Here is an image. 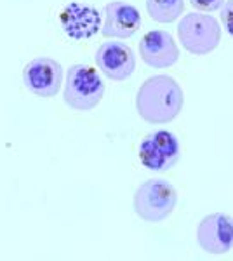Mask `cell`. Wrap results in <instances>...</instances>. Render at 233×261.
Instances as JSON below:
<instances>
[{
    "label": "cell",
    "instance_id": "8992f818",
    "mask_svg": "<svg viewBox=\"0 0 233 261\" xmlns=\"http://www.w3.org/2000/svg\"><path fill=\"white\" fill-rule=\"evenodd\" d=\"M197 242L207 254L221 256L233 249V216L207 214L197 228Z\"/></svg>",
    "mask_w": 233,
    "mask_h": 261
},
{
    "label": "cell",
    "instance_id": "9c48e42d",
    "mask_svg": "<svg viewBox=\"0 0 233 261\" xmlns=\"http://www.w3.org/2000/svg\"><path fill=\"white\" fill-rule=\"evenodd\" d=\"M59 23L70 39L86 40L99 32L101 14L94 6L84 2H70L59 14Z\"/></svg>",
    "mask_w": 233,
    "mask_h": 261
},
{
    "label": "cell",
    "instance_id": "3957f363",
    "mask_svg": "<svg viewBox=\"0 0 233 261\" xmlns=\"http://www.w3.org/2000/svg\"><path fill=\"white\" fill-rule=\"evenodd\" d=\"M177 190L165 179H148L138 187L133 199L134 213L148 223H160L174 213Z\"/></svg>",
    "mask_w": 233,
    "mask_h": 261
},
{
    "label": "cell",
    "instance_id": "52a82bcc",
    "mask_svg": "<svg viewBox=\"0 0 233 261\" xmlns=\"http://www.w3.org/2000/svg\"><path fill=\"white\" fill-rule=\"evenodd\" d=\"M23 82L32 94L39 98H54L61 89L63 68L50 58H35L24 66Z\"/></svg>",
    "mask_w": 233,
    "mask_h": 261
},
{
    "label": "cell",
    "instance_id": "30bf717a",
    "mask_svg": "<svg viewBox=\"0 0 233 261\" xmlns=\"http://www.w3.org/2000/svg\"><path fill=\"white\" fill-rule=\"evenodd\" d=\"M139 54L151 68H171L179 60V49L174 39L165 30H151L139 40Z\"/></svg>",
    "mask_w": 233,
    "mask_h": 261
},
{
    "label": "cell",
    "instance_id": "277c9868",
    "mask_svg": "<svg viewBox=\"0 0 233 261\" xmlns=\"http://www.w3.org/2000/svg\"><path fill=\"white\" fill-rule=\"evenodd\" d=\"M177 37L183 47L195 56H204L218 47L221 42V28L214 16L190 12L177 27Z\"/></svg>",
    "mask_w": 233,
    "mask_h": 261
},
{
    "label": "cell",
    "instance_id": "5bb4252c",
    "mask_svg": "<svg viewBox=\"0 0 233 261\" xmlns=\"http://www.w3.org/2000/svg\"><path fill=\"white\" fill-rule=\"evenodd\" d=\"M190 4L198 11H204V12H213L216 9L224 4V0H190Z\"/></svg>",
    "mask_w": 233,
    "mask_h": 261
},
{
    "label": "cell",
    "instance_id": "5b68a950",
    "mask_svg": "<svg viewBox=\"0 0 233 261\" xmlns=\"http://www.w3.org/2000/svg\"><path fill=\"white\" fill-rule=\"evenodd\" d=\"M139 161L153 172H167L179 161L181 148L171 130H153L139 143Z\"/></svg>",
    "mask_w": 233,
    "mask_h": 261
},
{
    "label": "cell",
    "instance_id": "7a4b0ae2",
    "mask_svg": "<svg viewBox=\"0 0 233 261\" xmlns=\"http://www.w3.org/2000/svg\"><path fill=\"white\" fill-rule=\"evenodd\" d=\"M105 84L99 71L89 65H73L66 73L63 99L77 112H89L99 105L105 96Z\"/></svg>",
    "mask_w": 233,
    "mask_h": 261
},
{
    "label": "cell",
    "instance_id": "ba28073f",
    "mask_svg": "<svg viewBox=\"0 0 233 261\" xmlns=\"http://www.w3.org/2000/svg\"><path fill=\"white\" fill-rule=\"evenodd\" d=\"M94 60L105 77L112 79V81H125L136 70L134 53L124 42H103L96 50Z\"/></svg>",
    "mask_w": 233,
    "mask_h": 261
},
{
    "label": "cell",
    "instance_id": "8fae6325",
    "mask_svg": "<svg viewBox=\"0 0 233 261\" xmlns=\"http://www.w3.org/2000/svg\"><path fill=\"white\" fill-rule=\"evenodd\" d=\"M141 27L138 7L129 2L113 0L105 7V23L101 33L107 39H129Z\"/></svg>",
    "mask_w": 233,
    "mask_h": 261
},
{
    "label": "cell",
    "instance_id": "6da1fadb",
    "mask_svg": "<svg viewBox=\"0 0 233 261\" xmlns=\"http://www.w3.org/2000/svg\"><path fill=\"white\" fill-rule=\"evenodd\" d=\"M183 89L169 75H155L143 82L136 96V110L145 122L169 124L183 110Z\"/></svg>",
    "mask_w": 233,
    "mask_h": 261
},
{
    "label": "cell",
    "instance_id": "4fadbf2b",
    "mask_svg": "<svg viewBox=\"0 0 233 261\" xmlns=\"http://www.w3.org/2000/svg\"><path fill=\"white\" fill-rule=\"evenodd\" d=\"M221 21L228 35L233 37V0H224L221 6Z\"/></svg>",
    "mask_w": 233,
    "mask_h": 261
},
{
    "label": "cell",
    "instance_id": "7c38bea8",
    "mask_svg": "<svg viewBox=\"0 0 233 261\" xmlns=\"http://www.w3.org/2000/svg\"><path fill=\"white\" fill-rule=\"evenodd\" d=\"M146 12L157 23H172L185 12V0H146Z\"/></svg>",
    "mask_w": 233,
    "mask_h": 261
}]
</instances>
